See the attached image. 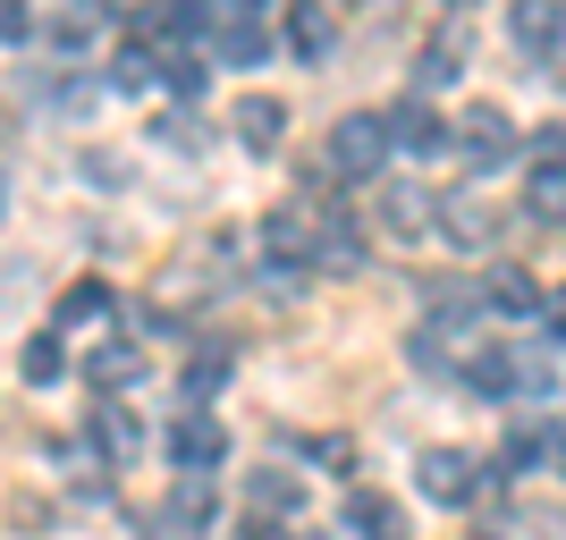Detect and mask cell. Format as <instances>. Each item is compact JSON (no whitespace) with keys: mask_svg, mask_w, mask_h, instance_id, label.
Instances as JSON below:
<instances>
[{"mask_svg":"<svg viewBox=\"0 0 566 540\" xmlns=\"http://www.w3.org/2000/svg\"><path fill=\"white\" fill-rule=\"evenodd\" d=\"M465 380L482 389V398H542L549 389V354H533V347H473Z\"/></svg>","mask_w":566,"mask_h":540,"instance_id":"obj_1","label":"cell"},{"mask_svg":"<svg viewBox=\"0 0 566 540\" xmlns=\"http://www.w3.org/2000/svg\"><path fill=\"white\" fill-rule=\"evenodd\" d=\"M161 456L187 473V481H203V473H220V456H229V423H220V414H203V405H187V414H169Z\"/></svg>","mask_w":566,"mask_h":540,"instance_id":"obj_2","label":"cell"},{"mask_svg":"<svg viewBox=\"0 0 566 540\" xmlns=\"http://www.w3.org/2000/svg\"><path fill=\"white\" fill-rule=\"evenodd\" d=\"M449 144L465 152L473 169H499L507 152H516V118L499 110V102H465V110H457V127H449Z\"/></svg>","mask_w":566,"mask_h":540,"instance_id":"obj_3","label":"cell"},{"mask_svg":"<svg viewBox=\"0 0 566 540\" xmlns=\"http://www.w3.org/2000/svg\"><path fill=\"white\" fill-rule=\"evenodd\" d=\"M389 161V118L380 110H355L331 127V178H373Z\"/></svg>","mask_w":566,"mask_h":540,"instance_id":"obj_4","label":"cell"},{"mask_svg":"<svg viewBox=\"0 0 566 540\" xmlns=\"http://www.w3.org/2000/svg\"><path fill=\"white\" fill-rule=\"evenodd\" d=\"M499 229H507V212H499L482 187H457L449 203H440V236H449L457 254H491L499 245Z\"/></svg>","mask_w":566,"mask_h":540,"instance_id":"obj_5","label":"cell"},{"mask_svg":"<svg viewBox=\"0 0 566 540\" xmlns=\"http://www.w3.org/2000/svg\"><path fill=\"white\" fill-rule=\"evenodd\" d=\"M313 245H322V220L313 212H271L262 220V254H271V279H305Z\"/></svg>","mask_w":566,"mask_h":540,"instance_id":"obj_6","label":"cell"},{"mask_svg":"<svg viewBox=\"0 0 566 540\" xmlns=\"http://www.w3.org/2000/svg\"><path fill=\"white\" fill-rule=\"evenodd\" d=\"M415 481H423L431 507H473L482 498V465H473L465 447H431L423 465H415Z\"/></svg>","mask_w":566,"mask_h":540,"instance_id":"obj_7","label":"cell"},{"mask_svg":"<svg viewBox=\"0 0 566 540\" xmlns=\"http://www.w3.org/2000/svg\"><path fill=\"white\" fill-rule=\"evenodd\" d=\"M380 229L398 236V245L431 236V229H440V194H431V187H415V178H389V187H380Z\"/></svg>","mask_w":566,"mask_h":540,"instance_id":"obj_8","label":"cell"},{"mask_svg":"<svg viewBox=\"0 0 566 540\" xmlns=\"http://www.w3.org/2000/svg\"><path fill=\"white\" fill-rule=\"evenodd\" d=\"M380 118H389V152H423V161H431V152H440V144H449V118L431 110L423 94H406V102H389V110H380Z\"/></svg>","mask_w":566,"mask_h":540,"instance_id":"obj_9","label":"cell"},{"mask_svg":"<svg viewBox=\"0 0 566 540\" xmlns=\"http://www.w3.org/2000/svg\"><path fill=\"white\" fill-rule=\"evenodd\" d=\"M212 523H220V490H212V481H178V490H169L161 540H203Z\"/></svg>","mask_w":566,"mask_h":540,"instance_id":"obj_10","label":"cell"},{"mask_svg":"<svg viewBox=\"0 0 566 540\" xmlns=\"http://www.w3.org/2000/svg\"><path fill=\"white\" fill-rule=\"evenodd\" d=\"M212 51H220V60H237V68H254L262 51H271L262 9H212Z\"/></svg>","mask_w":566,"mask_h":540,"instance_id":"obj_11","label":"cell"},{"mask_svg":"<svg viewBox=\"0 0 566 540\" xmlns=\"http://www.w3.org/2000/svg\"><path fill=\"white\" fill-rule=\"evenodd\" d=\"M85 447H94L102 465H127V456L144 447V431H136V414H127L118 398H102L94 414H85Z\"/></svg>","mask_w":566,"mask_h":540,"instance_id":"obj_12","label":"cell"},{"mask_svg":"<svg viewBox=\"0 0 566 540\" xmlns=\"http://www.w3.org/2000/svg\"><path fill=\"white\" fill-rule=\"evenodd\" d=\"M85 380H94V398H102V389H111V398H118V389H136V380H144V347H136V338H102V347L85 354Z\"/></svg>","mask_w":566,"mask_h":540,"instance_id":"obj_13","label":"cell"},{"mask_svg":"<svg viewBox=\"0 0 566 540\" xmlns=\"http://www.w3.org/2000/svg\"><path fill=\"white\" fill-rule=\"evenodd\" d=\"M280 136H287V102L280 94H245L237 102V144H245V152H280Z\"/></svg>","mask_w":566,"mask_h":540,"instance_id":"obj_14","label":"cell"},{"mask_svg":"<svg viewBox=\"0 0 566 540\" xmlns=\"http://www.w3.org/2000/svg\"><path fill=\"white\" fill-rule=\"evenodd\" d=\"M347 532L355 540H406V507L389 490H355L347 498Z\"/></svg>","mask_w":566,"mask_h":540,"instance_id":"obj_15","label":"cell"},{"mask_svg":"<svg viewBox=\"0 0 566 540\" xmlns=\"http://www.w3.org/2000/svg\"><path fill=\"white\" fill-rule=\"evenodd\" d=\"M482 313H507V321L542 313V279H533V271H516V262H507V271H491V279H482Z\"/></svg>","mask_w":566,"mask_h":540,"instance_id":"obj_16","label":"cell"},{"mask_svg":"<svg viewBox=\"0 0 566 540\" xmlns=\"http://www.w3.org/2000/svg\"><path fill=\"white\" fill-rule=\"evenodd\" d=\"M355 262H364V236H355L347 212H322V245H313V271H338L347 279Z\"/></svg>","mask_w":566,"mask_h":540,"instance_id":"obj_17","label":"cell"},{"mask_svg":"<svg viewBox=\"0 0 566 540\" xmlns=\"http://www.w3.org/2000/svg\"><path fill=\"white\" fill-rule=\"evenodd\" d=\"M296 490H305V481H296V473H280V465H262L254 481H245V507H254V523H280L287 507H296Z\"/></svg>","mask_w":566,"mask_h":540,"instance_id":"obj_18","label":"cell"},{"mask_svg":"<svg viewBox=\"0 0 566 540\" xmlns=\"http://www.w3.org/2000/svg\"><path fill=\"white\" fill-rule=\"evenodd\" d=\"M229 372H237V354L229 347H203V354H187V398L212 414V398L229 389Z\"/></svg>","mask_w":566,"mask_h":540,"instance_id":"obj_19","label":"cell"},{"mask_svg":"<svg viewBox=\"0 0 566 540\" xmlns=\"http://www.w3.org/2000/svg\"><path fill=\"white\" fill-rule=\"evenodd\" d=\"M111 279H76V287H60V329H85V321H111Z\"/></svg>","mask_w":566,"mask_h":540,"instance_id":"obj_20","label":"cell"},{"mask_svg":"<svg viewBox=\"0 0 566 540\" xmlns=\"http://www.w3.org/2000/svg\"><path fill=\"white\" fill-rule=\"evenodd\" d=\"M111 85H118V94L161 85V51H153V43H118V51H111Z\"/></svg>","mask_w":566,"mask_h":540,"instance_id":"obj_21","label":"cell"},{"mask_svg":"<svg viewBox=\"0 0 566 540\" xmlns=\"http://www.w3.org/2000/svg\"><path fill=\"white\" fill-rule=\"evenodd\" d=\"M524 212L558 229L566 220V169H533V178H524Z\"/></svg>","mask_w":566,"mask_h":540,"instance_id":"obj_22","label":"cell"},{"mask_svg":"<svg viewBox=\"0 0 566 540\" xmlns=\"http://www.w3.org/2000/svg\"><path fill=\"white\" fill-rule=\"evenodd\" d=\"M423 305L440 313V321H473V313H482V287H465V279H431V287H423Z\"/></svg>","mask_w":566,"mask_h":540,"instance_id":"obj_23","label":"cell"},{"mask_svg":"<svg viewBox=\"0 0 566 540\" xmlns=\"http://www.w3.org/2000/svg\"><path fill=\"white\" fill-rule=\"evenodd\" d=\"M507 25H516V43H524V51H549V43H558V34H566V18H558V9H549V0H533V9H516V18H507Z\"/></svg>","mask_w":566,"mask_h":540,"instance_id":"obj_24","label":"cell"},{"mask_svg":"<svg viewBox=\"0 0 566 540\" xmlns=\"http://www.w3.org/2000/svg\"><path fill=\"white\" fill-rule=\"evenodd\" d=\"M18 372H25V389H51V380L69 372V354H60V338H34V347L18 354Z\"/></svg>","mask_w":566,"mask_h":540,"instance_id":"obj_25","label":"cell"},{"mask_svg":"<svg viewBox=\"0 0 566 540\" xmlns=\"http://www.w3.org/2000/svg\"><path fill=\"white\" fill-rule=\"evenodd\" d=\"M287 51H296V60H322V51H331V18L296 9V18H287Z\"/></svg>","mask_w":566,"mask_h":540,"instance_id":"obj_26","label":"cell"},{"mask_svg":"<svg viewBox=\"0 0 566 540\" xmlns=\"http://www.w3.org/2000/svg\"><path fill=\"white\" fill-rule=\"evenodd\" d=\"M161 85L178 102H195V94H203V60H195V51H161Z\"/></svg>","mask_w":566,"mask_h":540,"instance_id":"obj_27","label":"cell"},{"mask_svg":"<svg viewBox=\"0 0 566 540\" xmlns=\"http://www.w3.org/2000/svg\"><path fill=\"white\" fill-rule=\"evenodd\" d=\"M449 76H457V34H449V43H431L423 60H415V94L431 102V85H449Z\"/></svg>","mask_w":566,"mask_h":540,"instance_id":"obj_28","label":"cell"},{"mask_svg":"<svg viewBox=\"0 0 566 540\" xmlns=\"http://www.w3.org/2000/svg\"><path fill=\"white\" fill-rule=\"evenodd\" d=\"M34 34H43V25L25 18V9H0V43H34Z\"/></svg>","mask_w":566,"mask_h":540,"instance_id":"obj_29","label":"cell"},{"mask_svg":"<svg viewBox=\"0 0 566 540\" xmlns=\"http://www.w3.org/2000/svg\"><path fill=\"white\" fill-rule=\"evenodd\" d=\"M153 144H178V152H195V118H161V127H153Z\"/></svg>","mask_w":566,"mask_h":540,"instance_id":"obj_30","label":"cell"},{"mask_svg":"<svg viewBox=\"0 0 566 540\" xmlns=\"http://www.w3.org/2000/svg\"><path fill=\"white\" fill-rule=\"evenodd\" d=\"M542 321H549V338H566V287H549V296H542Z\"/></svg>","mask_w":566,"mask_h":540,"instance_id":"obj_31","label":"cell"},{"mask_svg":"<svg viewBox=\"0 0 566 540\" xmlns=\"http://www.w3.org/2000/svg\"><path fill=\"white\" fill-rule=\"evenodd\" d=\"M237 540H287V532H280V523H245Z\"/></svg>","mask_w":566,"mask_h":540,"instance_id":"obj_32","label":"cell"},{"mask_svg":"<svg viewBox=\"0 0 566 540\" xmlns=\"http://www.w3.org/2000/svg\"><path fill=\"white\" fill-rule=\"evenodd\" d=\"M558 465H566V447H558Z\"/></svg>","mask_w":566,"mask_h":540,"instance_id":"obj_33","label":"cell"}]
</instances>
